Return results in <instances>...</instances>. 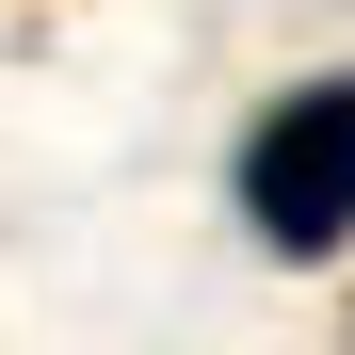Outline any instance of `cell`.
<instances>
[{
	"label": "cell",
	"mask_w": 355,
	"mask_h": 355,
	"mask_svg": "<svg viewBox=\"0 0 355 355\" xmlns=\"http://www.w3.org/2000/svg\"><path fill=\"white\" fill-rule=\"evenodd\" d=\"M226 194H243L259 259H339V243H355V65L291 81V97L259 113V130H243Z\"/></svg>",
	"instance_id": "cell-1"
}]
</instances>
